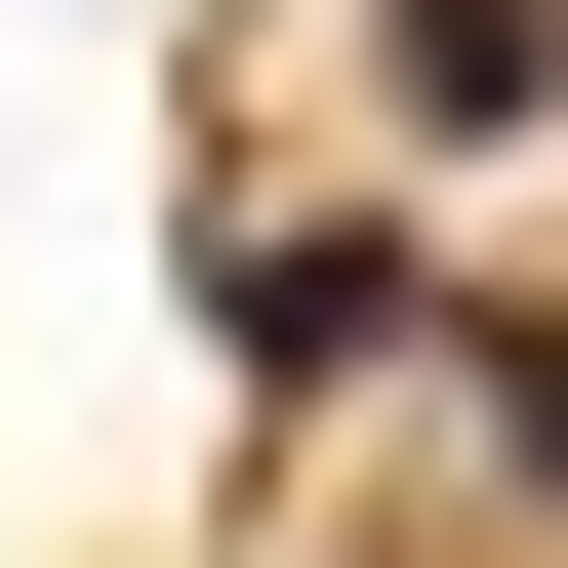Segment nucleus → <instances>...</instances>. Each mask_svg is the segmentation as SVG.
<instances>
[{"label": "nucleus", "instance_id": "obj_3", "mask_svg": "<svg viewBox=\"0 0 568 568\" xmlns=\"http://www.w3.org/2000/svg\"><path fill=\"white\" fill-rule=\"evenodd\" d=\"M487 447H528V528H568V325H487Z\"/></svg>", "mask_w": 568, "mask_h": 568}, {"label": "nucleus", "instance_id": "obj_1", "mask_svg": "<svg viewBox=\"0 0 568 568\" xmlns=\"http://www.w3.org/2000/svg\"><path fill=\"white\" fill-rule=\"evenodd\" d=\"M203 325H244V366H406V325H447V284H406L366 203H244V244H203Z\"/></svg>", "mask_w": 568, "mask_h": 568}, {"label": "nucleus", "instance_id": "obj_2", "mask_svg": "<svg viewBox=\"0 0 568 568\" xmlns=\"http://www.w3.org/2000/svg\"><path fill=\"white\" fill-rule=\"evenodd\" d=\"M366 82L406 122H568V0H366Z\"/></svg>", "mask_w": 568, "mask_h": 568}]
</instances>
